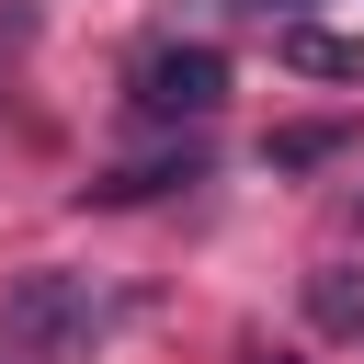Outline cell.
Returning a JSON list of instances; mask_svg holds the SVG:
<instances>
[{
  "label": "cell",
  "instance_id": "6da1fadb",
  "mask_svg": "<svg viewBox=\"0 0 364 364\" xmlns=\"http://www.w3.org/2000/svg\"><path fill=\"white\" fill-rule=\"evenodd\" d=\"M80 330H91V284L80 273H11V296H0V364H68Z\"/></svg>",
  "mask_w": 364,
  "mask_h": 364
},
{
  "label": "cell",
  "instance_id": "7a4b0ae2",
  "mask_svg": "<svg viewBox=\"0 0 364 364\" xmlns=\"http://www.w3.org/2000/svg\"><path fill=\"white\" fill-rule=\"evenodd\" d=\"M125 102H136V125H205L216 102H228V57L216 46H148L136 68H125Z\"/></svg>",
  "mask_w": 364,
  "mask_h": 364
},
{
  "label": "cell",
  "instance_id": "3957f363",
  "mask_svg": "<svg viewBox=\"0 0 364 364\" xmlns=\"http://www.w3.org/2000/svg\"><path fill=\"white\" fill-rule=\"evenodd\" d=\"M307 318H318L330 341H364V273H353V262H318V273H307Z\"/></svg>",
  "mask_w": 364,
  "mask_h": 364
},
{
  "label": "cell",
  "instance_id": "277c9868",
  "mask_svg": "<svg viewBox=\"0 0 364 364\" xmlns=\"http://www.w3.org/2000/svg\"><path fill=\"white\" fill-rule=\"evenodd\" d=\"M284 68H307V80H364V34H318V23H296V34H284Z\"/></svg>",
  "mask_w": 364,
  "mask_h": 364
},
{
  "label": "cell",
  "instance_id": "5b68a950",
  "mask_svg": "<svg viewBox=\"0 0 364 364\" xmlns=\"http://www.w3.org/2000/svg\"><path fill=\"white\" fill-rule=\"evenodd\" d=\"M205 171V148H171V159H148V171H114V182H91L102 205H136V193H171V182H193Z\"/></svg>",
  "mask_w": 364,
  "mask_h": 364
},
{
  "label": "cell",
  "instance_id": "8992f818",
  "mask_svg": "<svg viewBox=\"0 0 364 364\" xmlns=\"http://www.w3.org/2000/svg\"><path fill=\"white\" fill-rule=\"evenodd\" d=\"M341 148V125H296V136H273V171H307V159H330Z\"/></svg>",
  "mask_w": 364,
  "mask_h": 364
},
{
  "label": "cell",
  "instance_id": "52a82bcc",
  "mask_svg": "<svg viewBox=\"0 0 364 364\" xmlns=\"http://www.w3.org/2000/svg\"><path fill=\"white\" fill-rule=\"evenodd\" d=\"M239 11H284V23H296V11H307V0H239Z\"/></svg>",
  "mask_w": 364,
  "mask_h": 364
},
{
  "label": "cell",
  "instance_id": "ba28073f",
  "mask_svg": "<svg viewBox=\"0 0 364 364\" xmlns=\"http://www.w3.org/2000/svg\"><path fill=\"white\" fill-rule=\"evenodd\" d=\"M239 364H296V353H273V341H250V353H239Z\"/></svg>",
  "mask_w": 364,
  "mask_h": 364
},
{
  "label": "cell",
  "instance_id": "9c48e42d",
  "mask_svg": "<svg viewBox=\"0 0 364 364\" xmlns=\"http://www.w3.org/2000/svg\"><path fill=\"white\" fill-rule=\"evenodd\" d=\"M353 205H364V193H353Z\"/></svg>",
  "mask_w": 364,
  "mask_h": 364
}]
</instances>
